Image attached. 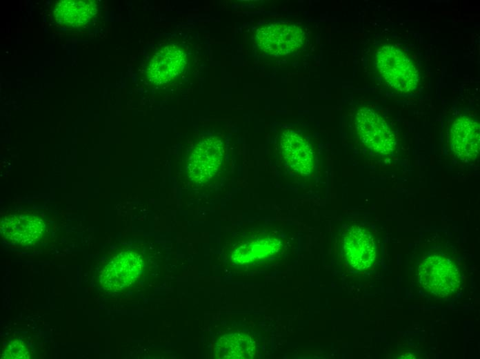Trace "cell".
Masks as SVG:
<instances>
[{"mask_svg": "<svg viewBox=\"0 0 480 359\" xmlns=\"http://www.w3.org/2000/svg\"><path fill=\"white\" fill-rule=\"evenodd\" d=\"M375 64L386 83L402 93L414 90L419 82V73L412 60L401 49L392 45L380 47L375 54Z\"/></svg>", "mask_w": 480, "mask_h": 359, "instance_id": "6da1fadb", "label": "cell"}, {"mask_svg": "<svg viewBox=\"0 0 480 359\" xmlns=\"http://www.w3.org/2000/svg\"><path fill=\"white\" fill-rule=\"evenodd\" d=\"M357 135L364 146L374 154L389 155L397 146L393 131L386 121L370 108H361L354 117Z\"/></svg>", "mask_w": 480, "mask_h": 359, "instance_id": "7a4b0ae2", "label": "cell"}, {"mask_svg": "<svg viewBox=\"0 0 480 359\" xmlns=\"http://www.w3.org/2000/svg\"><path fill=\"white\" fill-rule=\"evenodd\" d=\"M418 276L424 289L439 297L452 294L461 284V276L457 266L450 260L439 255L426 258L419 266Z\"/></svg>", "mask_w": 480, "mask_h": 359, "instance_id": "3957f363", "label": "cell"}, {"mask_svg": "<svg viewBox=\"0 0 480 359\" xmlns=\"http://www.w3.org/2000/svg\"><path fill=\"white\" fill-rule=\"evenodd\" d=\"M304 34L294 24L276 23L257 30L256 41L265 53L283 56L297 52L303 44Z\"/></svg>", "mask_w": 480, "mask_h": 359, "instance_id": "277c9868", "label": "cell"}, {"mask_svg": "<svg viewBox=\"0 0 480 359\" xmlns=\"http://www.w3.org/2000/svg\"><path fill=\"white\" fill-rule=\"evenodd\" d=\"M224 156L223 144L216 137L205 138L192 151L188 173L197 183H206L219 172Z\"/></svg>", "mask_w": 480, "mask_h": 359, "instance_id": "5b68a950", "label": "cell"}, {"mask_svg": "<svg viewBox=\"0 0 480 359\" xmlns=\"http://www.w3.org/2000/svg\"><path fill=\"white\" fill-rule=\"evenodd\" d=\"M143 268L141 255L135 252H121L101 271L99 276L101 285L111 291L126 289L140 277Z\"/></svg>", "mask_w": 480, "mask_h": 359, "instance_id": "8992f818", "label": "cell"}, {"mask_svg": "<svg viewBox=\"0 0 480 359\" xmlns=\"http://www.w3.org/2000/svg\"><path fill=\"white\" fill-rule=\"evenodd\" d=\"M279 151L283 162L296 174L308 175L315 166V153L308 139L299 133L288 130L279 141Z\"/></svg>", "mask_w": 480, "mask_h": 359, "instance_id": "52a82bcc", "label": "cell"}, {"mask_svg": "<svg viewBox=\"0 0 480 359\" xmlns=\"http://www.w3.org/2000/svg\"><path fill=\"white\" fill-rule=\"evenodd\" d=\"M186 55L179 46L168 45L159 50L150 59L146 76L153 85L167 84L180 75L186 64Z\"/></svg>", "mask_w": 480, "mask_h": 359, "instance_id": "ba28073f", "label": "cell"}, {"mask_svg": "<svg viewBox=\"0 0 480 359\" xmlns=\"http://www.w3.org/2000/svg\"><path fill=\"white\" fill-rule=\"evenodd\" d=\"M99 11V3L95 0H60L54 3L52 8L54 22L72 30L91 25Z\"/></svg>", "mask_w": 480, "mask_h": 359, "instance_id": "9c48e42d", "label": "cell"}, {"mask_svg": "<svg viewBox=\"0 0 480 359\" xmlns=\"http://www.w3.org/2000/svg\"><path fill=\"white\" fill-rule=\"evenodd\" d=\"M46 224L42 218L30 213L10 215L1 220V234L6 241L18 245H30L43 236Z\"/></svg>", "mask_w": 480, "mask_h": 359, "instance_id": "30bf717a", "label": "cell"}, {"mask_svg": "<svg viewBox=\"0 0 480 359\" xmlns=\"http://www.w3.org/2000/svg\"><path fill=\"white\" fill-rule=\"evenodd\" d=\"M343 248L348 263L359 271L370 268L377 256V247L372 235L359 226H352L346 232Z\"/></svg>", "mask_w": 480, "mask_h": 359, "instance_id": "8fae6325", "label": "cell"}, {"mask_svg": "<svg viewBox=\"0 0 480 359\" xmlns=\"http://www.w3.org/2000/svg\"><path fill=\"white\" fill-rule=\"evenodd\" d=\"M479 124L468 117H461L450 126V144L453 154L463 162L474 160L479 153Z\"/></svg>", "mask_w": 480, "mask_h": 359, "instance_id": "7c38bea8", "label": "cell"}, {"mask_svg": "<svg viewBox=\"0 0 480 359\" xmlns=\"http://www.w3.org/2000/svg\"><path fill=\"white\" fill-rule=\"evenodd\" d=\"M279 246V240L272 235H256L234 246L231 257L238 264H248L270 256Z\"/></svg>", "mask_w": 480, "mask_h": 359, "instance_id": "4fadbf2b", "label": "cell"}, {"mask_svg": "<svg viewBox=\"0 0 480 359\" xmlns=\"http://www.w3.org/2000/svg\"><path fill=\"white\" fill-rule=\"evenodd\" d=\"M216 352L220 358H250L255 354V343L247 334L228 333L217 341Z\"/></svg>", "mask_w": 480, "mask_h": 359, "instance_id": "5bb4252c", "label": "cell"}, {"mask_svg": "<svg viewBox=\"0 0 480 359\" xmlns=\"http://www.w3.org/2000/svg\"><path fill=\"white\" fill-rule=\"evenodd\" d=\"M29 353L24 343L14 340L9 343L3 351V358H28Z\"/></svg>", "mask_w": 480, "mask_h": 359, "instance_id": "9a60e30c", "label": "cell"}]
</instances>
